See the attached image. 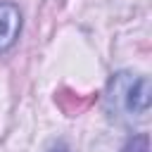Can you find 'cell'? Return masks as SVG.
<instances>
[{
	"label": "cell",
	"mask_w": 152,
	"mask_h": 152,
	"mask_svg": "<svg viewBox=\"0 0 152 152\" xmlns=\"http://www.w3.org/2000/svg\"><path fill=\"white\" fill-rule=\"evenodd\" d=\"M112 95L109 100L114 102V107L124 109L126 114H135V116H145L150 109V81L145 76L133 78L128 74H119L112 81Z\"/></svg>",
	"instance_id": "6da1fadb"
},
{
	"label": "cell",
	"mask_w": 152,
	"mask_h": 152,
	"mask_svg": "<svg viewBox=\"0 0 152 152\" xmlns=\"http://www.w3.org/2000/svg\"><path fill=\"white\" fill-rule=\"evenodd\" d=\"M21 31V12L12 2H0V52L10 50Z\"/></svg>",
	"instance_id": "7a4b0ae2"
},
{
	"label": "cell",
	"mask_w": 152,
	"mask_h": 152,
	"mask_svg": "<svg viewBox=\"0 0 152 152\" xmlns=\"http://www.w3.org/2000/svg\"><path fill=\"white\" fill-rule=\"evenodd\" d=\"M124 152H150V150H147V135H138V138H133Z\"/></svg>",
	"instance_id": "3957f363"
},
{
	"label": "cell",
	"mask_w": 152,
	"mask_h": 152,
	"mask_svg": "<svg viewBox=\"0 0 152 152\" xmlns=\"http://www.w3.org/2000/svg\"><path fill=\"white\" fill-rule=\"evenodd\" d=\"M52 152H69V150H66V145H62V142H59V145H57Z\"/></svg>",
	"instance_id": "277c9868"
}]
</instances>
